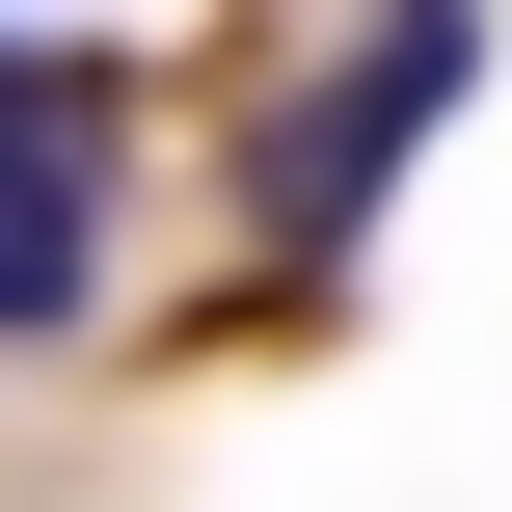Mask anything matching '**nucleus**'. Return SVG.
<instances>
[{"mask_svg": "<svg viewBox=\"0 0 512 512\" xmlns=\"http://www.w3.org/2000/svg\"><path fill=\"white\" fill-rule=\"evenodd\" d=\"M459 81H486V27H378V54H324V81L270 108V162H243V216H270V243L324 270V243H351V216L405 189V135H432Z\"/></svg>", "mask_w": 512, "mask_h": 512, "instance_id": "1", "label": "nucleus"}, {"mask_svg": "<svg viewBox=\"0 0 512 512\" xmlns=\"http://www.w3.org/2000/svg\"><path fill=\"white\" fill-rule=\"evenodd\" d=\"M108 297V54H0V351Z\"/></svg>", "mask_w": 512, "mask_h": 512, "instance_id": "2", "label": "nucleus"}]
</instances>
